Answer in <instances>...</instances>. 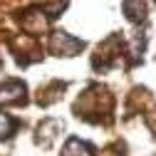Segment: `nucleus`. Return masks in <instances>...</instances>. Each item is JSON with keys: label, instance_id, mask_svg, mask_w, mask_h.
Segmentation results:
<instances>
[{"label": "nucleus", "instance_id": "2", "mask_svg": "<svg viewBox=\"0 0 156 156\" xmlns=\"http://www.w3.org/2000/svg\"><path fill=\"white\" fill-rule=\"evenodd\" d=\"M20 102H25V84L23 82L0 84V104H20Z\"/></svg>", "mask_w": 156, "mask_h": 156}, {"label": "nucleus", "instance_id": "3", "mask_svg": "<svg viewBox=\"0 0 156 156\" xmlns=\"http://www.w3.org/2000/svg\"><path fill=\"white\" fill-rule=\"evenodd\" d=\"M62 156H89V149L80 139H69L67 146H65V151H62Z\"/></svg>", "mask_w": 156, "mask_h": 156}, {"label": "nucleus", "instance_id": "1", "mask_svg": "<svg viewBox=\"0 0 156 156\" xmlns=\"http://www.w3.org/2000/svg\"><path fill=\"white\" fill-rule=\"evenodd\" d=\"M82 47H84V42L67 35V32H52V37H50V52L60 55V57H72Z\"/></svg>", "mask_w": 156, "mask_h": 156}, {"label": "nucleus", "instance_id": "4", "mask_svg": "<svg viewBox=\"0 0 156 156\" xmlns=\"http://www.w3.org/2000/svg\"><path fill=\"white\" fill-rule=\"evenodd\" d=\"M15 119H12V116H8V114H3V112H0V139H8V136L15 131Z\"/></svg>", "mask_w": 156, "mask_h": 156}]
</instances>
